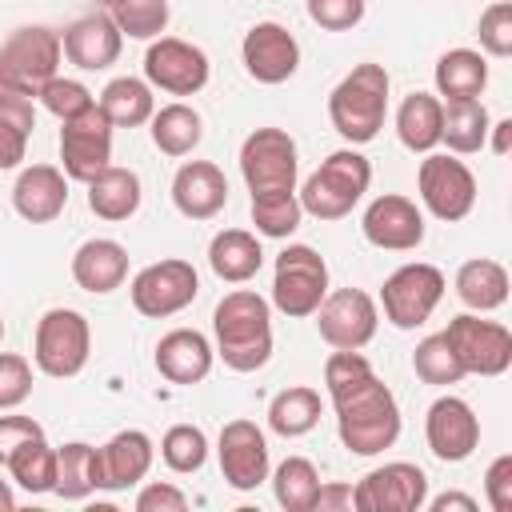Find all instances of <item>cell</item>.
Here are the masks:
<instances>
[{"mask_svg":"<svg viewBox=\"0 0 512 512\" xmlns=\"http://www.w3.org/2000/svg\"><path fill=\"white\" fill-rule=\"evenodd\" d=\"M212 332L216 356L232 372H256L272 360V304L252 288H236L216 304Z\"/></svg>","mask_w":512,"mask_h":512,"instance_id":"1","label":"cell"},{"mask_svg":"<svg viewBox=\"0 0 512 512\" xmlns=\"http://www.w3.org/2000/svg\"><path fill=\"white\" fill-rule=\"evenodd\" d=\"M332 408H336L340 444L352 456H376V452L392 448L396 436H400V404H396L392 388L380 376H372L360 388L336 396Z\"/></svg>","mask_w":512,"mask_h":512,"instance_id":"2","label":"cell"},{"mask_svg":"<svg viewBox=\"0 0 512 512\" xmlns=\"http://www.w3.org/2000/svg\"><path fill=\"white\" fill-rule=\"evenodd\" d=\"M388 116V72L376 60L356 64L332 92H328V120L332 128L356 148L376 140Z\"/></svg>","mask_w":512,"mask_h":512,"instance_id":"3","label":"cell"},{"mask_svg":"<svg viewBox=\"0 0 512 512\" xmlns=\"http://www.w3.org/2000/svg\"><path fill=\"white\" fill-rule=\"evenodd\" d=\"M372 184V164L364 152H356L352 144L348 148H336L320 160V168L304 180V188L296 192L300 196V208L304 216H316V220H344L368 192Z\"/></svg>","mask_w":512,"mask_h":512,"instance_id":"4","label":"cell"},{"mask_svg":"<svg viewBox=\"0 0 512 512\" xmlns=\"http://www.w3.org/2000/svg\"><path fill=\"white\" fill-rule=\"evenodd\" d=\"M60 32L44 28V24H28L16 28L4 44H0V88L8 92H24L36 100V92L56 76L60 68Z\"/></svg>","mask_w":512,"mask_h":512,"instance_id":"5","label":"cell"},{"mask_svg":"<svg viewBox=\"0 0 512 512\" xmlns=\"http://www.w3.org/2000/svg\"><path fill=\"white\" fill-rule=\"evenodd\" d=\"M92 352V328L88 316L76 308H48L36 320V336H32V360L44 376L52 380H68L88 364Z\"/></svg>","mask_w":512,"mask_h":512,"instance_id":"6","label":"cell"},{"mask_svg":"<svg viewBox=\"0 0 512 512\" xmlns=\"http://www.w3.org/2000/svg\"><path fill=\"white\" fill-rule=\"evenodd\" d=\"M240 176L252 196L296 192V176H300L296 140L284 128H252L240 144Z\"/></svg>","mask_w":512,"mask_h":512,"instance_id":"7","label":"cell"},{"mask_svg":"<svg viewBox=\"0 0 512 512\" xmlns=\"http://www.w3.org/2000/svg\"><path fill=\"white\" fill-rule=\"evenodd\" d=\"M328 296V264L316 248L308 244H288L280 256H276V268H272V304L292 316V320H304L320 308V300Z\"/></svg>","mask_w":512,"mask_h":512,"instance_id":"8","label":"cell"},{"mask_svg":"<svg viewBox=\"0 0 512 512\" xmlns=\"http://www.w3.org/2000/svg\"><path fill=\"white\" fill-rule=\"evenodd\" d=\"M444 296V272L436 264H424V260H412V264H400L384 288H380V308H384V320L392 328H420L436 304Z\"/></svg>","mask_w":512,"mask_h":512,"instance_id":"9","label":"cell"},{"mask_svg":"<svg viewBox=\"0 0 512 512\" xmlns=\"http://www.w3.org/2000/svg\"><path fill=\"white\" fill-rule=\"evenodd\" d=\"M196 292H200V276L180 256H168V260H156V264L140 268L128 284L132 308L148 320H164V316L184 312L196 300Z\"/></svg>","mask_w":512,"mask_h":512,"instance_id":"10","label":"cell"},{"mask_svg":"<svg viewBox=\"0 0 512 512\" xmlns=\"http://www.w3.org/2000/svg\"><path fill=\"white\" fill-rule=\"evenodd\" d=\"M416 188H420L424 208L444 224L464 220L476 204V176L452 152H424L420 172H416Z\"/></svg>","mask_w":512,"mask_h":512,"instance_id":"11","label":"cell"},{"mask_svg":"<svg viewBox=\"0 0 512 512\" xmlns=\"http://www.w3.org/2000/svg\"><path fill=\"white\" fill-rule=\"evenodd\" d=\"M440 336L456 352L464 376H500L512 364V332L500 320H480L476 312H464L452 316Z\"/></svg>","mask_w":512,"mask_h":512,"instance_id":"12","label":"cell"},{"mask_svg":"<svg viewBox=\"0 0 512 512\" xmlns=\"http://www.w3.org/2000/svg\"><path fill=\"white\" fill-rule=\"evenodd\" d=\"M60 124V168L68 180L88 184L96 172L112 164V120L100 112V104H92Z\"/></svg>","mask_w":512,"mask_h":512,"instance_id":"13","label":"cell"},{"mask_svg":"<svg viewBox=\"0 0 512 512\" xmlns=\"http://www.w3.org/2000/svg\"><path fill=\"white\" fill-rule=\"evenodd\" d=\"M208 56L204 48L180 40V36H160L144 52V80L168 96H196L208 84Z\"/></svg>","mask_w":512,"mask_h":512,"instance_id":"14","label":"cell"},{"mask_svg":"<svg viewBox=\"0 0 512 512\" xmlns=\"http://www.w3.org/2000/svg\"><path fill=\"white\" fill-rule=\"evenodd\" d=\"M352 496H356V512H420L428 500V476L408 460H392L372 468L352 488Z\"/></svg>","mask_w":512,"mask_h":512,"instance_id":"15","label":"cell"},{"mask_svg":"<svg viewBox=\"0 0 512 512\" xmlns=\"http://www.w3.org/2000/svg\"><path fill=\"white\" fill-rule=\"evenodd\" d=\"M320 336L332 348H364L376 336L380 324V308L364 288H336L320 300V308L312 312Z\"/></svg>","mask_w":512,"mask_h":512,"instance_id":"16","label":"cell"},{"mask_svg":"<svg viewBox=\"0 0 512 512\" xmlns=\"http://www.w3.org/2000/svg\"><path fill=\"white\" fill-rule=\"evenodd\" d=\"M216 456H220L224 484L236 488V492L260 488V484L268 480V472H272L268 440H264L260 424H252V420H228V424L220 428Z\"/></svg>","mask_w":512,"mask_h":512,"instance_id":"17","label":"cell"},{"mask_svg":"<svg viewBox=\"0 0 512 512\" xmlns=\"http://www.w3.org/2000/svg\"><path fill=\"white\" fill-rule=\"evenodd\" d=\"M240 60H244V72L256 80V84H284L296 76L300 68V44L296 36L276 24V20H260L244 32L240 40Z\"/></svg>","mask_w":512,"mask_h":512,"instance_id":"18","label":"cell"},{"mask_svg":"<svg viewBox=\"0 0 512 512\" xmlns=\"http://www.w3.org/2000/svg\"><path fill=\"white\" fill-rule=\"evenodd\" d=\"M364 240L384 252H412L424 244V212L400 192H384L364 208Z\"/></svg>","mask_w":512,"mask_h":512,"instance_id":"19","label":"cell"},{"mask_svg":"<svg viewBox=\"0 0 512 512\" xmlns=\"http://www.w3.org/2000/svg\"><path fill=\"white\" fill-rule=\"evenodd\" d=\"M424 436H428V448H432L436 460L460 464L480 444V420H476V412H472L468 400L440 396V400H432V408L424 416Z\"/></svg>","mask_w":512,"mask_h":512,"instance_id":"20","label":"cell"},{"mask_svg":"<svg viewBox=\"0 0 512 512\" xmlns=\"http://www.w3.org/2000/svg\"><path fill=\"white\" fill-rule=\"evenodd\" d=\"M60 48H64L68 64H76L80 72H104L120 60L124 36L108 12H88L60 32Z\"/></svg>","mask_w":512,"mask_h":512,"instance_id":"21","label":"cell"},{"mask_svg":"<svg viewBox=\"0 0 512 512\" xmlns=\"http://www.w3.org/2000/svg\"><path fill=\"white\" fill-rule=\"evenodd\" d=\"M172 204L188 220H212L228 204V180L212 160H184L172 176Z\"/></svg>","mask_w":512,"mask_h":512,"instance_id":"22","label":"cell"},{"mask_svg":"<svg viewBox=\"0 0 512 512\" xmlns=\"http://www.w3.org/2000/svg\"><path fill=\"white\" fill-rule=\"evenodd\" d=\"M12 208L28 224H52L68 208V176L56 164H28L12 184Z\"/></svg>","mask_w":512,"mask_h":512,"instance_id":"23","label":"cell"},{"mask_svg":"<svg viewBox=\"0 0 512 512\" xmlns=\"http://www.w3.org/2000/svg\"><path fill=\"white\" fill-rule=\"evenodd\" d=\"M156 372L168 380V384H200L208 372H212V360H216V348L204 332L196 328H172L160 336L156 344Z\"/></svg>","mask_w":512,"mask_h":512,"instance_id":"24","label":"cell"},{"mask_svg":"<svg viewBox=\"0 0 512 512\" xmlns=\"http://www.w3.org/2000/svg\"><path fill=\"white\" fill-rule=\"evenodd\" d=\"M152 460H156V444H152L148 432H140V428L116 432V436L100 448V476H104L100 488L124 492V488L140 484V480L148 476Z\"/></svg>","mask_w":512,"mask_h":512,"instance_id":"25","label":"cell"},{"mask_svg":"<svg viewBox=\"0 0 512 512\" xmlns=\"http://www.w3.org/2000/svg\"><path fill=\"white\" fill-rule=\"evenodd\" d=\"M72 280L92 292V296H108L128 280V248L120 240L108 236H92L72 252Z\"/></svg>","mask_w":512,"mask_h":512,"instance_id":"26","label":"cell"},{"mask_svg":"<svg viewBox=\"0 0 512 512\" xmlns=\"http://www.w3.org/2000/svg\"><path fill=\"white\" fill-rule=\"evenodd\" d=\"M140 176L132 168H120V164H108L104 172H96L88 180V208L92 216L108 220V224H120L128 216H136L140 208Z\"/></svg>","mask_w":512,"mask_h":512,"instance_id":"27","label":"cell"},{"mask_svg":"<svg viewBox=\"0 0 512 512\" xmlns=\"http://www.w3.org/2000/svg\"><path fill=\"white\" fill-rule=\"evenodd\" d=\"M208 264H212V272H216L220 280L244 284V280H252V276L260 272L264 248H260L256 232H248V228H224V232H216L212 244H208Z\"/></svg>","mask_w":512,"mask_h":512,"instance_id":"28","label":"cell"},{"mask_svg":"<svg viewBox=\"0 0 512 512\" xmlns=\"http://www.w3.org/2000/svg\"><path fill=\"white\" fill-rule=\"evenodd\" d=\"M488 88V60L476 48H448L436 60V96L448 100H480Z\"/></svg>","mask_w":512,"mask_h":512,"instance_id":"29","label":"cell"},{"mask_svg":"<svg viewBox=\"0 0 512 512\" xmlns=\"http://www.w3.org/2000/svg\"><path fill=\"white\" fill-rule=\"evenodd\" d=\"M456 296L472 312H496L508 300V268L488 256L464 260L456 272Z\"/></svg>","mask_w":512,"mask_h":512,"instance_id":"30","label":"cell"},{"mask_svg":"<svg viewBox=\"0 0 512 512\" xmlns=\"http://www.w3.org/2000/svg\"><path fill=\"white\" fill-rule=\"evenodd\" d=\"M440 120H444V100L432 92H408L404 104L396 108V136L408 152H432L440 144Z\"/></svg>","mask_w":512,"mask_h":512,"instance_id":"31","label":"cell"},{"mask_svg":"<svg viewBox=\"0 0 512 512\" xmlns=\"http://www.w3.org/2000/svg\"><path fill=\"white\" fill-rule=\"evenodd\" d=\"M96 104H100V112L112 120V128H140V124H148L152 112H156L152 84L140 80V76H116V80H108Z\"/></svg>","mask_w":512,"mask_h":512,"instance_id":"32","label":"cell"},{"mask_svg":"<svg viewBox=\"0 0 512 512\" xmlns=\"http://www.w3.org/2000/svg\"><path fill=\"white\" fill-rule=\"evenodd\" d=\"M100 448L72 440L56 448V496L60 500H88L100 488Z\"/></svg>","mask_w":512,"mask_h":512,"instance_id":"33","label":"cell"},{"mask_svg":"<svg viewBox=\"0 0 512 512\" xmlns=\"http://www.w3.org/2000/svg\"><path fill=\"white\" fill-rule=\"evenodd\" d=\"M36 128V104L24 92L0 88V172L20 168L28 152V136Z\"/></svg>","mask_w":512,"mask_h":512,"instance_id":"34","label":"cell"},{"mask_svg":"<svg viewBox=\"0 0 512 512\" xmlns=\"http://www.w3.org/2000/svg\"><path fill=\"white\" fill-rule=\"evenodd\" d=\"M152 144L164 152V156H188L200 140H204V120L192 104L184 100H172L164 108L152 112Z\"/></svg>","mask_w":512,"mask_h":512,"instance_id":"35","label":"cell"},{"mask_svg":"<svg viewBox=\"0 0 512 512\" xmlns=\"http://www.w3.org/2000/svg\"><path fill=\"white\" fill-rule=\"evenodd\" d=\"M488 124L492 116L480 100H448L440 120V140L448 144L452 156H468L488 144Z\"/></svg>","mask_w":512,"mask_h":512,"instance_id":"36","label":"cell"},{"mask_svg":"<svg viewBox=\"0 0 512 512\" xmlns=\"http://www.w3.org/2000/svg\"><path fill=\"white\" fill-rule=\"evenodd\" d=\"M320 408L324 404H320V392L316 388L292 384V388H284V392L272 396V404H268V428L276 436H284V440L304 436V432H312L320 424Z\"/></svg>","mask_w":512,"mask_h":512,"instance_id":"37","label":"cell"},{"mask_svg":"<svg viewBox=\"0 0 512 512\" xmlns=\"http://www.w3.org/2000/svg\"><path fill=\"white\" fill-rule=\"evenodd\" d=\"M4 468H8L12 480H16L24 492H32V496H44V492L56 488V448H52L44 436L24 440V444L8 456Z\"/></svg>","mask_w":512,"mask_h":512,"instance_id":"38","label":"cell"},{"mask_svg":"<svg viewBox=\"0 0 512 512\" xmlns=\"http://www.w3.org/2000/svg\"><path fill=\"white\" fill-rule=\"evenodd\" d=\"M316 488H320V472H316V464L304 460V456H288V460H280L276 472H272L276 504L288 508V512H312Z\"/></svg>","mask_w":512,"mask_h":512,"instance_id":"39","label":"cell"},{"mask_svg":"<svg viewBox=\"0 0 512 512\" xmlns=\"http://www.w3.org/2000/svg\"><path fill=\"white\" fill-rule=\"evenodd\" d=\"M304 220V208H300V196L296 192H264V196H252V224L260 236L268 240H288Z\"/></svg>","mask_w":512,"mask_h":512,"instance_id":"40","label":"cell"},{"mask_svg":"<svg viewBox=\"0 0 512 512\" xmlns=\"http://www.w3.org/2000/svg\"><path fill=\"white\" fill-rule=\"evenodd\" d=\"M160 460L188 476V472H200L204 460H208V436L200 424H172L164 436H160Z\"/></svg>","mask_w":512,"mask_h":512,"instance_id":"41","label":"cell"},{"mask_svg":"<svg viewBox=\"0 0 512 512\" xmlns=\"http://www.w3.org/2000/svg\"><path fill=\"white\" fill-rule=\"evenodd\" d=\"M108 16L116 20L120 36H132V40H156L164 28H168V0H116L108 8Z\"/></svg>","mask_w":512,"mask_h":512,"instance_id":"42","label":"cell"},{"mask_svg":"<svg viewBox=\"0 0 512 512\" xmlns=\"http://www.w3.org/2000/svg\"><path fill=\"white\" fill-rule=\"evenodd\" d=\"M412 372H416L424 384H436V388L464 380V368H460L456 352L448 348V340H444L440 332H436V336H424V340L416 344V352H412Z\"/></svg>","mask_w":512,"mask_h":512,"instance_id":"43","label":"cell"},{"mask_svg":"<svg viewBox=\"0 0 512 512\" xmlns=\"http://www.w3.org/2000/svg\"><path fill=\"white\" fill-rule=\"evenodd\" d=\"M36 100H40L56 120H72V116H80L84 108L96 104L92 92H88L80 80H72V76H52V80L36 92Z\"/></svg>","mask_w":512,"mask_h":512,"instance_id":"44","label":"cell"},{"mask_svg":"<svg viewBox=\"0 0 512 512\" xmlns=\"http://www.w3.org/2000/svg\"><path fill=\"white\" fill-rule=\"evenodd\" d=\"M476 36H480V48L488 56H500V60L512 56V0H492L480 12Z\"/></svg>","mask_w":512,"mask_h":512,"instance_id":"45","label":"cell"},{"mask_svg":"<svg viewBox=\"0 0 512 512\" xmlns=\"http://www.w3.org/2000/svg\"><path fill=\"white\" fill-rule=\"evenodd\" d=\"M32 392V364L20 352H0V412L24 404Z\"/></svg>","mask_w":512,"mask_h":512,"instance_id":"46","label":"cell"},{"mask_svg":"<svg viewBox=\"0 0 512 512\" xmlns=\"http://www.w3.org/2000/svg\"><path fill=\"white\" fill-rule=\"evenodd\" d=\"M308 4V20L320 24L324 32H348L364 20L368 0H304Z\"/></svg>","mask_w":512,"mask_h":512,"instance_id":"47","label":"cell"},{"mask_svg":"<svg viewBox=\"0 0 512 512\" xmlns=\"http://www.w3.org/2000/svg\"><path fill=\"white\" fill-rule=\"evenodd\" d=\"M484 492H488V504L492 512H512V456H496L484 472Z\"/></svg>","mask_w":512,"mask_h":512,"instance_id":"48","label":"cell"},{"mask_svg":"<svg viewBox=\"0 0 512 512\" xmlns=\"http://www.w3.org/2000/svg\"><path fill=\"white\" fill-rule=\"evenodd\" d=\"M184 508H188V496L168 480H152L136 492V512H184Z\"/></svg>","mask_w":512,"mask_h":512,"instance_id":"49","label":"cell"},{"mask_svg":"<svg viewBox=\"0 0 512 512\" xmlns=\"http://www.w3.org/2000/svg\"><path fill=\"white\" fill-rule=\"evenodd\" d=\"M36 436H44V428L32 416H0V464H8V456Z\"/></svg>","mask_w":512,"mask_h":512,"instance_id":"50","label":"cell"},{"mask_svg":"<svg viewBox=\"0 0 512 512\" xmlns=\"http://www.w3.org/2000/svg\"><path fill=\"white\" fill-rule=\"evenodd\" d=\"M356 508V496H352V484H320L316 488V500H312V512H352Z\"/></svg>","mask_w":512,"mask_h":512,"instance_id":"51","label":"cell"},{"mask_svg":"<svg viewBox=\"0 0 512 512\" xmlns=\"http://www.w3.org/2000/svg\"><path fill=\"white\" fill-rule=\"evenodd\" d=\"M432 512H448V508H460V512H476V500L472 496H464V492H444V496H436V500H424Z\"/></svg>","mask_w":512,"mask_h":512,"instance_id":"52","label":"cell"},{"mask_svg":"<svg viewBox=\"0 0 512 512\" xmlns=\"http://www.w3.org/2000/svg\"><path fill=\"white\" fill-rule=\"evenodd\" d=\"M488 136H492V152H496V156H508V148H512V120L488 124Z\"/></svg>","mask_w":512,"mask_h":512,"instance_id":"53","label":"cell"},{"mask_svg":"<svg viewBox=\"0 0 512 512\" xmlns=\"http://www.w3.org/2000/svg\"><path fill=\"white\" fill-rule=\"evenodd\" d=\"M12 508H16V492L8 480H0V512H12Z\"/></svg>","mask_w":512,"mask_h":512,"instance_id":"54","label":"cell"},{"mask_svg":"<svg viewBox=\"0 0 512 512\" xmlns=\"http://www.w3.org/2000/svg\"><path fill=\"white\" fill-rule=\"evenodd\" d=\"M0 340H4V316H0Z\"/></svg>","mask_w":512,"mask_h":512,"instance_id":"55","label":"cell"},{"mask_svg":"<svg viewBox=\"0 0 512 512\" xmlns=\"http://www.w3.org/2000/svg\"><path fill=\"white\" fill-rule=\"evenodd\" d=\"M100 4H108V8H112V4H116V0H100Z\"/></svg>","mask_w":512,"mask_h":512,"instance_id":"56","label":"cell"}]
</instances>
